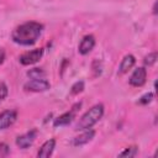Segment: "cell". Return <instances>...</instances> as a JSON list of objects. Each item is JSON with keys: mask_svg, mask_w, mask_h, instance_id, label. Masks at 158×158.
Listing matches in <instances>:
<instances>
[{"mask_svg": "<svg viewBox=\"0 0 158 158\" xmlns=\"http://www.w3.org/2000/svg\"><path fill=\"white\" fill-rule=\"evenodd\" d=\"M135 63H136V58H135L132 54H127V56H125V57L122 58L120 65H118V72H117V74H118V75H123V74H126L128 70H131V69L133 68Z\"/></svg>", "mask_w": 158, "mask_h": 158, "instance_id": "12", "label": "cell"}, {"mask_svg": "<svg viewBox=\"0 0 158 158\" xmlns=\"http://www.w3.org/2000/svg\"><path fill=\"white\" fill-rule=\"evenodd\" d=\"M27 77L30 79H42L46 77V73L41 68H33V69H30L27 72Z\"/></svg>", "mask_w": 158, "mask_h": 158, "instance_id": "13", "label": "cell"}, {"mask_svg": "<svg viewBox=\"0 0 158 158\" xmlns=\"http://www.w3.org/2000/svg\"><path fill=\"white\" fill-rule=\"evenodd\" d=\"M104 115V105L102 104H96L94 106H91L78 121V123L75 125V130L77 131H83V130H88L91 128L96 122L100 121V118Z\"/></svg>", "mask_w": 158, "mask_h": 158, "instance_id": "2", "label": "cell"}, {"mask_svg": "<svg viewBox=\"0 0 158 158\" xmlns=\"http://www.w3.org/2000/svg\"><path fill=\"white\" fill-rule=\"evenodd\" d=\"M17 118V111L16 110H5L0 112V130H6Z\"/></svg>", "mask_w": 158, "mask_h": 158, "instance_id": "8", "label": "cell"}, {"mask_svg": "<svg viewBox=\"0 0 158 158\" xmlns=\"http://www.w3.org/2000/svg\"><path fill=\"white\" fill-rule=\"evenodd\" d=\"M83 90H84V81L79 80V81H75V83L72 85V88H70V94H72V95H77V94H79V93H81Z\"/></svg>", "mask_w": 158, "mask_h": 158, "instance_id": "15", "label": "cell"}, {"mask_svg": "<svg viewBox=\"0 0 158 158\" xmlns=\"http://www.w3.org/2000/svg\"><path fill=\"white\" fill-rule=\"evenodd\" d=\"M152 99H153V93H147V94H144V95H142L139 98L138 104L139 105H147V104H149L152 101Z\"/></svg>", "mask_w": 158, "mask_h": 158, "instance_id": "17", "label": "cell"}, {"mask_svg": "<svg viewBox=\"0 0 158 158\" xmlns=\"http://www.w3.org/2000/svg\"><path fill=\"white\" fill-rule=\"evenodd\" d=\"M138 153V148L136 146H130L127 148H125V151H122L118 156L120 157H136Z\"/></svg>", "mask_w": 158, "mask_h": 158, "instance_id": "14", "label": "cell"}, {"mask_svg": "<svg viewBox=\"0 0 158 158\" xmlns=\"http://www.w3.org/2000/svg\"><path fill=\"white\" fill-rule=\"evenodd\" d=\"M42 57H43V48H35L32 51H28L21 54L19 57V62L22 65H32L40 62Z\"/></svg>", "mask_w": 158, "mask_h": 158, "instance_id": "3", "label": "cell"}, {"mask_svg": "<svg viewBox=\"0 0 158 158\" xmlns=\"http://www.w3.org/2000/svg\"><path fill=\"white\" fill-rule=\"evenodd\" d=\"M94 137H95V131H94V130H91V128L83 130V132H81L79 136H77V137L73 138V146L78 147V146L86 144V143H89Z\"/></svg>", "mask_w": 158, "mask_h": 158, "instance_id": "10", "label": "cell"}, {"mask_svg": "<svg viewBox=\"0 0 158 158\" xmlns=\"http://www.w3.org/2000/svg\"><path fill=\"white\" fill-rule=\"evenodd\" d=\"M7 94H9L7 85L5 83H0V102H2L5 100V98L7 96Z\"/></svg>", "mask_w": 158, "mask_h": 158, "instance_id": "18", "label": "cell"}, {"mask_svg": "<svg viewBox=\"0 0 158 158\" xmlns=\"http://www.w3.org/2000/svg\"><path fill=\"white\" fill-rule=\"evenodd\" d=\"M10 154V147L6 143H0V158L7 157Z\"/></svg>", "mask_w": 158, "mask_h": 158, "instance_id": "19", "label": "cell"}, {"mask_svg": "<svg viewBox=\"0 0 158 158\" xmlns=\"http://www.w3.org/2000/svg\"><path fill=\"white\" fill-rule=\"evenodd\" d=\"M43 31V25L37 21H27L17 26L12 33L11 40L20 46H32L41 37Z\"/></svg>", "mask_w": 158, "mask_h": 158, "instance_id": "1", "label": "cell"}, {"mask_svg": "<svg viewBox=\"0 0 158 158\" xmlns=\"http://www.w3.org/2000/svg\"><path fill=\"white\" fill-rule=\"evenodd\" d=\"M146 79H147V70L143 67H139L133 70V73L131 74V77L128 79V83H130V85L138 88L146 83Z\"/></svg>", "mask_w": 158, "mask_h": 158, "instance_id": "7", "label": "cell"}, {"mask_svg": "<svg viewBox=\"0 0 158 158\" xmlns=\"http://www.w3.org/2000/svg\"><path fill=\"white\" fill-rule=\"evenodd\" d=\"M156 62H157V53H156V52L149 53V54H148V56H146V57H144V59H143L144 65H148V67L153 65Z\"/></svg>", "mask_w": 158, "mask_h": 158, "instance_id": "16", "label": "cell"}, {"mask_svg": "<svg viewBox=\"0 0 158 158\" xmlns=\"http://www.w3.org/2000/svg\"><path fill=\"white\" fill-rule=\"evenodd\" d=\"M56 148V139L54 138H51V139H47L40 148V151L37 152V157L38 158H48L53 154V151Z\"/></svg>", "mask_w": 158, "mask_h": 158, "instance_id": "11", "label": "cell"}, {"mask_svg": "<svg viewBox=\"0 0 158 158\" xmlns=\"http://www.w3.org/2000/svg\"><path fill=\"white\" fill-rule=\"evenodd\" d=\"M94 47H95V37L93 35H86L81 38V41L78 46V52L81 56H85V54L90 53Z\"/></svg>", "mask_w": 158, "mask_h": 158, "instance_id": "9", "label": "cell"}, {"mask_svg": "<svg viewBox=\"0 0 158 158\" xmlns=\"http://www.w3.org/2000/svg\"><path fill=\"white\" fill-rule=\"evenodd\" d=\"M78 106H80V102L79 104H75L69 111H67V112H64V114H62L60 116H58L56 120H54V122H53V126L54 127H62V126H68L70 122H73V120L75 118V112H77V107Z\"/></svg>", "mask_w": 158, "mask_h": 158, "instance_id": "5", "label": "cell"}, {"mask_svg": "<svg viewBox=\"0 0 158 158\" xmlns=\"http://www.w3.org/2000/svg\"><path fill=\"white\" fill-rule=\"evenodd\" d=\"M51 88V84L48 80L44 78L42 79H31L27 83L23 84L25 91H31V93H43Z\"/></svg>", "mask_w": 158, "mask_h": 158, "instance_id": "4", "label": "cell"}, {"mask_svg": "<svg viewBox=\"0 0 158 158\" xmlns=\"http://www.w3.org/2000/svg\"><path fill=\"white\" fill-rule=\"evenodd\" d=\"M5 62V51L2 48H0V65Z\"/></svg>", "mask_w": 158, "mask_h": 158, "instance_id": "20", "label": "cell"}, {"mask_svg": "<svg viewBox=\"0 0 158 158\" xmlns=\"http://www.w3.org/2000/svg\"><path fill=\"white\" fill-rule=\"evenodd\" d=\"M36 137H37V130H30L28 132L20 135L16 138V146L21 149H26L33 144Z\"/></svg>", "mask_w": 158, "mask_h": 158, "instance_id": "6", "label": "cell"}]
</instances>
